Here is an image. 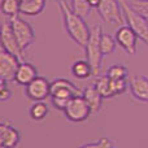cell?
<instances>
[{
    "instance_id": "29",
    "label": "cell",
    "mask_w": 148,
    "mask_h": 148,
    "mask_svg": "<svg viewBox=\"0 0 148 148\" xmlns=\"http://www.w3.org/2000/svg\"><path fill=\"white\" fill-rule=\"evenodd\" d=\"M10 96H12L10 90L8 88V87H5V88L1 91V94H0V101H7V100L10 99Z\"/></svg>"
},
{
    "instance_id": "12",
    "label": "cell",
    "mask_w": 148,
    "mask_h": 148,
    "mask_svg": "<svg viewBox=\"0 0 148 148\" xmlns=\"http://www.w3.org/2000/svg\"><path fill=\"white\" fill-rule=\"evenodd\" d=\"M129 87L136 100L148 104V77L134 75L129 82Z\"/></svg>"
},
{
    "instance_id": "14",
    "label": "cell",
    "mask_w": 148,
    "mask_h": 148,
    "mask_svg": "<svg viewBox=\"0 0 148 148\" xmlns=\"http://www.w3.org/2000/svg\"><path fill=\"white\" fill-rule=\"evenodd\" d=\"M82 96L86 100V103L88 104V107L91 108L92 113H97L101 108V101L103 97L101 95L99 94V91L96 90L95 84H91V86H87L84 90H82Z\"/></svg>"
},
{
    "instance_id": "19",
    "label": "cell",
    "mask_w": 148,
    "mask_h": 148,
    "mask_svg": "<svg viewBox=\"0 0 148 148\" xmlns=\"http://www.w3.org/2000/svg\"><path fill=\"white\" fill-rule=\"evenodd\" d=\"M21 140V134L14 126L12 125H8L7 131H5V136H4V144L3 147H7V148H12L16 147L20 144Z\"/></svg>"
},
{
    "instance_id": "27",
    "label": "cell",
    "mask_w": 148,
    "mask_h": 148,
    "mask_svg": "<svg viewBox=\"0 0 148 148\" xmlns=\"http://www.w3.org/2000/svg\"><path fill=\"white\" fill-rule=\"evenodd\" d=\"M70 99H64V97H57V96H51V101L53 104V107L56 109H60V110H64L65 107H66L68 101Z\"/></svg>"
},
{
    "instance_id": "11",
    "label": "cell",
    "mask_w": 148,
    "mask_h": 148,
    "mask_svg": "<svg viewBox=\"0 0 148 148\" xmlns=\"http://www.w3.org/2000/svg\"><path fill=\"white\" fill-rule=\"evenodd\" d=\"M74 95H82V90L78 88L69 79L59 78L51 82V96L70 99Z\"/></svg>"
},
{
    "instance_id": "34",
    "label": "cell",
    "mask_w": 148,
    "mask_h": 148,
    "mask_svg": "<svg viewBox=\"0 0 148 148\" xmlns=\"http://www.w3.org/2000/svg\"><path fill=\"white\" fill-rule=\"evenodd\" d=\"M57 1H59V0H57Z\"/></svg>"
},
{
    "instance_id": "4",
    "label": "cell",
    "mask_w": 148,
    "mask_h": 148,
    "mask_svg": "<svg viewBox=\"0 0 148 148\" xmlns=\"http://www.w3.org/2000/svg\"><path fill=\"white\" fill-rule=\"evenodd\" d=\"M96 8L99 16L105 23L120 26L125 23V17H123L120 0H100Z\"/></svg>"
},
{
    "instance_id": "5",
    "label": "cell",
    "mask_w": 148,
    "mask_h": 148,
    "mask_svg": "<svg viewBox=\"0 0 148 148\" xmlns=\"http://www.w3.org/2000/svg\"><path fill=\"white\" fill-rule=\"evenodd\" d=\"M9 22L13 29V33H14L16 38H17V42L20 44L21 49L22 51L27 49L34 43V40H35L34 29L30 26V23H27V21H25L18 14L14 16V17H10Z\"/></svg>"
},
{
    "instance_id": "22",
    "label": "cell",
    "mask_w": 148,
    "mask_h": 148,
    "mask_svg": "<svg viewBox=\"0 0 148 148\" xmlns=\"http://www.w3.org/2000/svg\"><path fill=\"white\" fill-rule=\"evenodd\" d=\"M72 9L77 14L86 18L91 10V5L88 4V0H72Z\"/></svg>"
},
{
    "instance_id": "15",
    "label": "cell",
    "mask_w": 148,
    "mask_h": 148,
    "mask_svg": "<svg viewBox=\"0 0 148 148\" xmlns=\"http://www.w3.org/2000/svg\"><path fill=\"white\" fill-rule=\"evenodd\" d=\"M47 0H25L21 1L20 13L25 16H38L43 12Z\"/></svg>"
},
{
    "instance_id": "21",
    "label": "cell",
    "mask_w": 148,
    "mask_h": 148,
    "mask_svg": "<svg viewBox=\"0 0 148 148\" xmlns=\"http://www.w3.org/2000/svg\"><path fill=\"white\" fill-rule=\"evenodd\" d=\"M116 46H117V42L114 38H112L107 33H101V35H100V49H101L103 55H110L116 49Z\"/></svg>"
},
{
    "instance_id": "25",
    "label": "cell",
    "mask_w": 148,
    "mask_h": 148,
    "mask_svg": "<svg viewBox=\"0 0 148 148\" xmlns=\"http://www.w3.org/2000/svg\"><path fill=\"white\" fill-rule=\"evenodd\" d=\"M127 88V82L126 78L121 79H110V92L112 96H117L120 94H123Z\"/></svg>"
},
{
    "instance_id": "2",
    "label": "cell",
    "mask_w": 148,
    "mask_h": 148,
    "mask_svg": "<svg viewBox=\"0 0 148 148\" xmlns=\"http://www.w3.org/2000/svg\"><path fill=\"white\" fill-rule=\"evenodd\" d=\"M100 35H101V26L94 25L90 29V36L84 49H86V60L90 62L94 75H99L101 68L103 53L100 49Z\"/></svg>"
},
{
    "instance_id": "9",
    "label": "cell",
    "mask_w": 148,
    "mask_h": 148,
    "mask_svg": "<svg viewBox=\"0 0 148 148\" xmlns=\"http://www.w3.org/2000/svg\"><path fill=\"white\" fill-rule=\"evenodd\" d=\"M20 62L21 60L17 56L7 52L5 49H1L0 51V79L5 82L14 81V75Z\"/></svg>"
},
{
    "instance_id": "10",
    "label": "cell",
    "mask_w": 148,
    "mask_h": 148,
    "mask_svg": "<svg viewBox=\"0 0 148 148\" xmlns=\"http://www.w3.org/2000/svg\"><path fill=\"white\" fill-rule=\"evenodd\" d=\"M114 39L118 46H121V48H123V51L129 55L136 53V42L139 38L129 25H121L116 31Z\"/></svg>"
},
{
    "instance_id": "13",
    "label": "cell",
    "mask_w": 148,
    "mask_h": 148,
    "mask_svg": "<svg viewBox=\"0 0 148 148\" xmlns=\"http://www.w3.org/2000/svg\"><path fill=\"white\" fill-rule=\"evenodd\" d=\"M38 77V72H36L35 66L30 62H25L21 61L18 64L17 72L14 75V82H17L21 86H26L27 83H30L34 78Z\"/></svg>"
},
{
    "instance_id": "28",
    "label": "cell",
    "mask_w": 148,
    "mask_h": 148,
    "mask_svg": "<svg viewBox=\"0 0 148 148\" xmlns=\"http://www.w3.org/2000/svg\"><path fill=\"white\" fill-rule=\"evenodd\" d=\"M9 123L7 122H0V147H3L4 144V136H5V131H7V127Z\"/></svg>"
},
{
    "instance_id": "23",
    "label": "cell",
    "mask_w": 148,
    "mask_h": 148,
    "mask_svg": "<svg viewBox=\"0 0 148 148\" xmlns=\"http://www.w3.org/2000/svg\"><path fill=\"white\" fill-rule=\"evenodd\" d=\"M107 75L109 79H121L127 77V68L122 64H114L108 69Z\"/></svg>"
},
{
    "instance_id": "7",
    "label": "cell",
    "mask_w": 148,
    "mask_h": 148,
    "mask_svg": "<svg viewBox=\"0 0 148 148\" xmlns=\"http://www.w3.org/2000/svg\"><path fill=\"white\" fill-rule=\"evenodd\" d=\"M0 36H1V44H3V49H5L7 52H10L12 55L17 56L18 59L22 61L23 59V51L21 49L20 44L17 42L13 29L10 26L9 21H5L0 25Z\"/></svg>"
},
{
    "instance_id": "26",
    "label": "cell",
    "mask_w": 148,
    "mask_h": 148,
    "mask_svg": "<svg viewBox=\"0 0 148 148\" xmlns=\"http://www.w3.org/2000/svg\"><path fill=\"white\" fill-rule=\"evenodd\" d=\"M129 4L131 5L133 9H135L138 13L148 18V0H133Z\"/></svg>"
},
{
    "instance_id": "16",
    "label": "cell",
    "mask_w": 148,
    "mask_h": 148,
    "mask_svg": "<svg viewBox=\"0 0 148 148\" xmlns=\"http://www.w3.org/2000/svg\"><path fill=\"white\" fill-rule=\"evenodd\" d=\"M72 73L78 79H87L91 75H94L91 65L87 60H78V61L74 62L72 65Z\"/></svg>"
},
{
    "instance_id": "18",
    "label": "cell",
    "mask_w": 148,
    "mask_h": 148,
    "mask_svg": "<svg viewBox=\"0 0 148 148\" xmlns=\"http://www.w3.org/2000/svg\"><path fill=\"white\" fill-rule=\"evenodd\" d=\"M94 84H95V87H96V90L99 91V94L101 95L103 99L113 97L112 92H110V79L107 74H105V75H97Z\"/></svg>"
},
{
    "instance_id": "17",
    "label": "cell",
    "mask_w": 148,
    "mask_h": 148,
    "mask_svg": "<svg viewBox=\"0 0 148 148\" xmlns=\"http://www.w3.org/2000/svg\"><path fill=\"white\" fill-rule=\"evenodd\" d=\"M21 0H1L0 3V10L5 17H14L20 14Z\"/></svg>"
},
{
    "instance_id": "24",
    "label": "cell",
    "mask_w": 148,
    "mask_h": 148,
    "mask_svg": "<svg viewBox=\"0 0 148 148\" xmlns=\"http://www.w3.org/2000/svg\"><path fill=\"white\" fill-rule=\"evenodd\" d=\"M82 148H113L116 147V143L112 140V139L107 138H100L99 140L96 142H88V143H84L81 146Z\"/></svg>"
},
{
    "instance_id": "3",
    "label": "cell",
    "mask_w": 148,
    "mask_h": 148,
    "mask_svg": "<svg viewBox=\"0 0 148 148\" xmlns=\"http://www.w3.org/2000/svg\"><path fill=\"white\" fill-rule=\"evenodd\" d=\"M120 3L121 7H122L123 17H125L126 23L133 29V31L136 34V36L148 46V18L142 16L140 13H138L135 9H133L131 5L126 0H120Z\"/></svg>"
},
{
    "instance_id": "8",
    "label": "cell",
    "mask_w": 148,
    "mask_h": 148,
    "mask_svg": "<svg viewBox=\"0 0 148 148\" xmlns=\"http://www.w3.org/2000/svg\"><path fill=\"white\" fill-rule=\"evenodd\" d=\"M26 96L33 101H43L51 96V83L43 77H36L26 84Z\"/></svg>"
},
{
    "instance_id": "30",
    "label": "cell",
    "mask_w": 148,
    "mask_h": 148,
    "mask_svg": "<svg viewBox=\"0 0 148 148\" xmlns=\"http://www.w3.org/2000/svg\"><path fill=\"white\" fill-rule=\"evenodd\" d=\"M99 3H100V0H88V4L91 5V8H96L97 5H99Z\"/></svg>"
},
{
    "instance_id": "20",
    "label": "cell",
    "mask_w": 148,
    "mask_h": 148,
    "mask_svg": "<svg viewBox=\"0 0 148 148\" xmlns=\"http://www.w3.org/2000/svg\"><path fill=\"white\" fill-rule=\"evenodd\" d=\"M48 105L43 101H34L30 108V117L34 121H42L48 114Z\"/></svg>"
},
{
    "instance_id": "1",
    "label": "cell",
    "mask_w": 148,
    "mask_h": 148,
    "mask_svg": "<svg viewBox=\"0 0 148 148\" xmlns=\"http://www.w3.org/2000/svg\"><path fill=\"white\" fill-rule=\"evenodd\" d=\"M59 7L62 13L66 33L79 47L84 48L90 36V27L87 26L84 18L82 16L77 14L72 8H69V5L66 4L65 0H59Z\"/></svg>"
},
{
    "instance_id": "32",
    "label": "cell",
    "mask_w": 148,
    "mask_h": 148,
    "mask_svg": "<svg viewBox=\"0 0 148 148\" xmlns=\"http://www.w3.org/2000/svg\"><path fill=\"white\" fill-rule=\"evenodd\" d=\"M3 49V44H1V36H0V51Z\"/></svg>"
},
{
    "instance_id": "33",
    "label": "cell",
    "mask_w": 148,
    "mask_h": 148,
    "mask_svg": "<svg viewBox=\"0 0 148 148\" xmlns=\"http://www.w3.org/2000/svg\"><path fill=\"white\" fill-rule=\"evenodd\" d=\"M21 1H25V0H21Z\"/></svg>"
},
{
    "instance_id": "31",
    "label": "cell",
    "mask_w": 148,
    "mask_h": 148,
    "mask_svg": "<svg viewBox=\"0 0 148 148\" xmlns=\"http://www.w3.org/2000/svg\"><path fill=\"white\" fill-rule=\"evenodd\" d=\"M7 83L8 82H5V81H3V79H0V94H1V91L7 87Z\"/></svg>"
},
{
    "instance_id": "6",
    "label": "cell",
    "mask_w": 148,
    "mask_h": 148,
    "mask_svg": "<svg viewBox=\"0 0 148 148\" xmlns=\"http://www.w3.org/2000/svg\"><path fill=\"white\" fill-rule=\"evenodd\" d=\"M64 113L66 116L68 121L72 122H83L91 114V108L86 103L82 95H74L68 101L66 107L64 109Z\"/></svg>"
}]
</instances>
